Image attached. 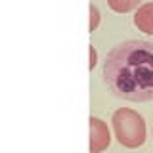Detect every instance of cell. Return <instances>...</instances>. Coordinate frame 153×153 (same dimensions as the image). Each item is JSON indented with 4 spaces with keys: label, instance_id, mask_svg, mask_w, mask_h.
Returning <instances> with one entry per match:
<instances>
[{
    "label": "cell",
    "instance_id": "obj_7",
    "mask_svg": "<svg viewBox=\"0 0 153 153\" xmlns=\"http://www.w3.org/2000/svg\"><path fill=\"white\" fill-rule=\"evenodd\" d=\"M88 56H90V61H88V69L92 71L96 63H98V52H96V48L94 46H88Z\"/></svg>",
    "mask_w": 153,
    "mask_h": 153
},
{
    "label": "cell",
    "instance_id": "obj_2",
    "mask_svg": "<svg viewBox=\"0 0 153 153\" xmlns=\"http://www.w3.org/2000/svg\"><path fill=\"white\" fill-rule=\"evenodd\" d=\"M111 124L115 130V138L123 147L136 149L146 142V123L143 117L134 109L119 107L111 115Z\"/></svg>",
    "mask_w": 153,
    "mask_h": 153
},
{
    "label": "cell",
    "instance_id": "obj_6",
    "mask_svg": "<svg viewBox=\"0 0 153 153\" xmlns=\"http://www.w3.org/2000/svg\"><path fill=\"white\" fill-rule=\"evenodd\" d=\"M88 13H90V23H88V31L92 33V31H96V29L100 27V10H98V6L96 4H90V8H88Z\"/></svg>",
    "mask_w": 153,
    "mask_h": 153
},
{
    "label": "cell",
    "instance_id": "obj_5",
    "mask_svg": "<svg viewBox=\"0 0 153 153\" xmlns=\"http://www.w3.org/2000/svg\"><path fill=\"white\" fill-rule=\"evenodd\" d=\"M140 0H107V6L117 13H128L134 8H138Z\"/></svg>",
    "mask_w": 153,
    "mask_h": 153
},
{
    "label": "cell",
    "instance_id": "obj_3",
    "mask_svg": "<svg viewBox=\"0 0 153 153\" xmlns=\"http://www.w3.org/2000/svg\"><path fill=\"white\" fill-rule=\"evenodd\" d=\"M88 128H90V153L105 151L111 143V134H109L107 124L98 117H90Z\"/></svg>",
    "mask_w": 153,
    "mask_h": 153
},
{
    "label": "cell",
    "instance_id": "obj_1",
    "mask_svg": "<svg viewBox=\"0 0 153 153\" xmlns=\"http://www.w3.org/2000/svg\"><path fill=\"white\" fill-rule=\"evenodd\" d=\"M103 82L113 96L126 102L153 100V42L126 40L107 54L103 61Z\"/></svg>",
    "mask_w": 153,
    "mask_h": 153
},
{
    "label": "cell",
    "instance_id": "obj_4",
    "mask_svg": "<svg viewBox=\"0 0 153 153\" xmlns=\"http://www.w3.org/2000/svg\"><path fill=\"white\" fill-rule=\"evenodd\" d=\"M134 25L140 29L142 33L153 35V2L142 4L134 13Z\"/></svg>",
    "mask_w": 153,
    "mask_h": 153
}]
</instances>
